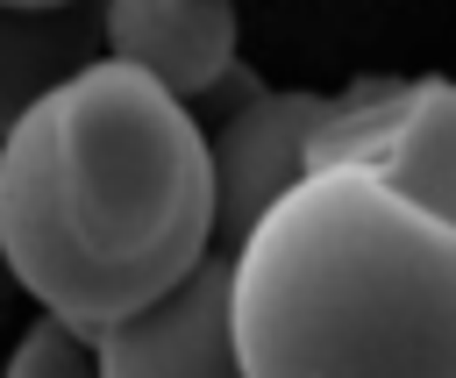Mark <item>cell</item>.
<instances>
[{
    "instance_id": "cell-2",
    "label": "cell",
    "mask_w": 456,
    "mask_h": 378,
    "mask_svg": "<svg viewBox=\"0 0 456 378\" xmlns=\"http://www.w3.org/2000/svg\"><path fill=\"white\" fill-rule=\"evenodd\" d=\"M249 378H456V235L370 171H306L235 250Z\"/></svg>"
},
{
    "instance_id": "cell-4",
    "label": "cell",
    "mask_w": 456,
    "mask_h": 378,
    "mask_svg": "<svg viewBox=\"0 0 456 378\" xmlns=\"http://www.w3.org/2000/svg\"><path fill=\"white\" fill-rule=\"evenodd\" d=\"M100 378H249L235 349V257L207 250L164 300L93 335Z\"/></svg>"
},
{
    "instance_id": "cell-7",
    "label": "cell",
    "mask_w": 456,
    "mask_h": 378,
    "mask_svg": "<svg viewBox=\"0 0 456 378\" xmlns=\"http://www.w3.org/2000/svg\"><path fill=\"white\" fill-rule=\"evenodd\" d=\"M370 178L399 185L428 221H442L456 235V78H413L406 121Z\"/></svg>"
},
{
    "instance_id": "cell-3",
    "label": "cell",
    "mask_w": 456,
    "mask_h": 378,
    "mask_svg": "<svg viewBox=\"0 0 456 378\" xmlns=\"http://www.w3.org/2000/svg\"><path fill=\"white\" fill-rule=\"evenodd\" d=\"M328 114V93H306V86H264L249 100H235L207 150H214V250L235 257L249 242V228L306 178V143Z\"/></svg>"
},
{
    "instance_id": "cell-1",
    "label": "cell",
    "mask_w": 456,
    "mask_h": 378,
    "mask_svg": "<svg viewBox=\"0 0 456 378\" xmlns=\"http://www.w3.org/2000/svg\"><path fill=\"white\" fill-rule=\"evenodd\" d=\"M214 250V150L185 100L93 57L0 136V257L86 342Z\"/></svg>"
},
{
    "instance_id": "cell-5",
    "label": "cell",
    "mask_w": 456,
    "mask_h": 378,
    "mask_svg": "<svg viewBox=\"0 0 456 378\" xmlns=\"http://www.w3.org/2000/svg\"><path fill=\"white\" fill-rule=\"evenodd\" d=\"M107 57L150 71L171 100H207L235 64V0H100Z\"/></svg>"
},
{
    "instance_id": "cell-6",
    "label": "cell",
    "mask_w": 456,
    "mask_h": 378,
    "mask_svg": "<svg viewBox=\"0 0 456 378\" xmlns=\"http://www.w3.org/2000/svg\"><path fill=\"white\" fill-rule=\"evenodd\" d=\"M93 57H107L100 0H71V7H0V136H7L43 93H57L71 71H86Z\"/></svg>"
},
{
    "instance_id": "cell-9",
    "label": "cell",
    "mask_w": 456,
    "mask_h": 378,
    "mask_svg": "<svg viewBox=\"0 0 456 378\" xmlns=\"http://www.w3.org/2000/svg\"><path fill=\"white\" fill-rule=\"evenodd\" d=\"M0 7H71V0H0Z\"/></svg>"
},
{
    "instance_id": "cell-8",
    "label": "cell",
    "mask_w": 456,
    "mask_h": 378,
    "mask_svg": "<svg viewBox=\"0 0 456 378\" xmlns=\"http://www.w3.org/2000/svg\"><path fill=\"white\" fill-rule=\"evenodd\" d=\"M7 378H100V357H93V342H86L71 321L43 314V321H28V335L14 342Z\"/></svg>"
}]
</instances>
